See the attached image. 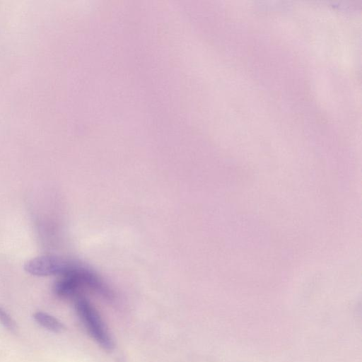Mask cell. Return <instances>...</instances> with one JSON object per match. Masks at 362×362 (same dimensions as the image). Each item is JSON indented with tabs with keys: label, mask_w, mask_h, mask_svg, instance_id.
<instances>
[{
	"label": "cell",
	"mask_w": 362,
	"mask_h": 362,
	"mask_svg": "<svg viewBox=\"0 0 362 362\" xmlns=\"http://www.w3.org/2000/svg\"><path fill=\"white\" fill-rule=\"evenodd\" d=\"M75 308L92 339L104 350L112 351L114 349L113 339L94 306L87 299L78 297L75 300Z\"/></svg>",
	"instance_id": "obj_1"
},
{
	"label": "cell",
	"mask_w": 362,
	"mask_h": 362,
	"mask_svg": "<svg viewBox=\"0 0 362 362\" xmlns=\"http://www.w3.org/2000/svg\"><path fill=\"white\" fill-rule=\"evenodd\" d=\"M26 272L37 276L64 274L69 270L61 259L52 256H40L28 260L24 266Z\"/></svg>",
	"instance_id": "obj_2"
},
{
	"label": "cell",
	"mask_w": 362,
	"mask_h": 362,
	"mask_svg": "<svg viewBox=\"0 0 362 362\" xmlns=\"http://www.w3.org/2000/svg\"><path fill=\"white\" fill-rule=\"evenodd\" d=\"M33 318L37 324L49 331L60 333L65 329L64 324L60 320L46 313L36 312L33 314Z\"/></svg>",
	"instance_id": "obj_3"
},
{
	"label": "cell",
	"mask_w": 362,
	"mask_h": 362,
	"mask_svg": "<svg viewBox=\"0 0 362 362\" xmlns=\"http://www.w3.org/2000/svg\"><path fill=\"white\" fill-rule=\"evenodd\" d=\"M0 322L11 331H14L16 329L15 321L1 308H0Z\"/></svg>",
	"instance_id": "obj_4"
}]
</instances>
